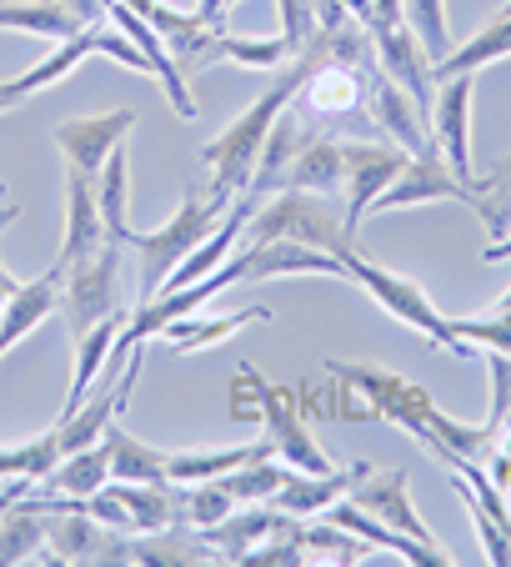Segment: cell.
<instances>
[{
  "instance_id": "1",
  "label": "cell",
  "mask_w": 511,
  "mask_h": 567,
  "mask_svg": "<svg viewBox=\"0 0 511 567\" xmlns=\"http://www.w3.org/2000/svg\"><path fill=\"white\" fill-rule=\"evenodd\" d=\"M301 81H306V65H301V55H291V61L277 71V81H271V86L261 91V96H255L251 106H246L241 116L221 131V136H211L201 146V161H206V172H211V202L221 206V212L246 192V186H251L255 161H261V146H267L277 116L296 101Z\"/></svg>"
},
{
  "instance_id": "2",
  "label": "cell",
  "mask_w": 511,
  "mask_h": 567,
  "mask_svg": "<svg viewBox=\"0 0 511 567\" xmlns=\"http://www.w3.org/2000/svg\"><path fill=\"white\" fill-rule=\"evenodd\" d=\"M341 277L352 281V287H362L366 297L376 301V307L386 311V317H396L401 327H411V332H421L431 347H441V352H457V357H477L467 342L457 337V327H451V317L437 307V301L426 297L421 287H416L411 277H401V271H386L382 261L362 257V247H346L341 251Z\"/></svg>"
},
{
  "instance_id": "3",
  "label": "cell",
  "mask_w": 511,
  "mask_h": 567,
  "mask_svg": "<svg viewBox=\"0 0 511 567\" xmlns=\"http://www.w3.org/2000/svg\"><path fill=\"white\" fill-rule=\"evenodd\" d=\"M241 241H301V247H316L341 257L346 247H356V236L346 231V216L341 202L316 192H271V202H261L246 221Z\"/></svg>"
},
{
  "instance_id": "4",
  "label": "cell",
  "mask_w": 511,
  "mask_h": 567,
  "mask_svg": "<svg viewBox=\"0 0 511 567\" xmlns=\"http://www.w3.org/2000/svg\"><path fill=\"white\" fill-rule=\"evenodd\" d=\"M216 221H221V206H216L211 196L186 192L181 202H176V212H170L156 231H136V236H131L126 251H136V257H140V301H156L160 297L166 277L181 267L196 247H201ZM140 301H136V307H140Z\"/></svg>"
},
{
  "instance_id": "5",
  "label": "cell",
  "mask_w": 511,
  "mask_h": 567,
  "mask_svg": "<svg viewBox=\"0 0 511 567\" xmlns=\"http://www.w3.org/2000/svg\"><path fill=\"white\" fill-rule=\"evenodd\" d=\"M331 377H336V382H346L356 396H366L372 417L392 422V427H401L406 437H416V442L431 437L437 402H431V392H426V386H416L411 377L382 372V367H352V362H336V357H331Z\"/></svg>"
},
{
  "instance_id": "6",
  "label": "cell",
  "mask_w": 511,
  "mask_h": 567,
  "mask_svg": "<svg viewBox=\"0 0 511 567\" xmlns=\"http://www.w3.org/2000/svg\"><path fill=\"white\" fill-rule=\"evenodd\" d=\"M121 241H101L91 257L71 261L61 281V317L65 332L81 337L85 327H96L101 317H116L121 301H126V287H121Z\"/></svg>"
},
{
  "instance_id": "7",
  "label": "cell",
  "mask_w": 511,
  "mask_h": 567,
  "mask_svg": "<svg viewBox=\"0 0 511 567\" xmlns=\"http://www.w3.org/2000/svg\"><path fill=\"white\" fill-rule=\"evenodd\" d=\"M341 156H346V186H341V216H346V231L362 241V221L372 216L376 196L401 176L406 151L396 141H341Z\"/></svg>"
},
{
  "instance_id": "8",
  "label": "cell",
  "mask_w": 511,
  "mask_h": 567,
  "mask_svg": "<svg viewBox=\"0 0 511 567\" xmlns=\"http://www.w3.org/2000/svg\"><path fill=\"white\" fill-rule=\"evenodd\" d=\"M241 372H246V382L255 386V408H261V422H267V437H271V447H277V457L286 462L291 472H331L336 467V462L321 452V442L311 437V427L296 417V396H291L286 386L261 382L251 367H241Z\"/></svg>"
},
{
  "instance_id": "9",
  "label": "cell",
  "mask_w": 511,
  "mask_h": 567,
  "mask_svg": "<svg viewBox=\"0 0 511 567\" xmlns=\"http://www.w3.org/2000/svg\"><path fill=\"white\" fill-rule=\"evenodd\" d=\"M431 202H461V206H471V186L447 166V156H441L437 141H426L416 156H406L401 176H396V182L386 186L382 196H376L372 216L406 212V206H431Z\"/></svg>"
},
{
  "instance_id": "10",
  "label": "cell",
  "mask_w": 511,
  "mask_h": 567,
  "mask_svg": "<svg viewBox=\"0 0 511 567\" xmlns=\"http://www.w3.org/2000/svg\"><path fill=\"white\" fill-rule=\"evenodd\" d=\"M372 51H376V65H382L396 86H401L406 96L416 101L421 121L431 126V96H437V75H431V55H426V45L416 41V31L406 21L376 25V31H372Z\"/></svg>"
},
{
  "instance_id": "11",
  "label": "cell",
  "mask_w": 511,
  "mask_h": 567,
  "mask_svg": "<svg viewBox=\"0 0 511 567\" xmlns=\"http://www.w3.org/2000/svg\"><path fill=\"white\" fill-rule=\"evenodd\" d=\"M131 131H136V111L116 106V111H101V116L61 121V126L51 131V141L65 151V166H75V172H85V176H101L111 151L126 146Z\"/></svg>"
},
{
  "instance_id": "12",
  "label": "cell",
  "mask_w": 511,
  "mask_h": 567,
  "mask_svg": "<svg viewBox=\"0 0 511 567\" xmlns=\"http://www.w3.org/2000/svg\"><path fill=\"white\" fill-rule=\"evenodd\" d=\"M126 6L156 25V35L166 41V51L176 55V65H181L186 75H191L196 65L216 61V41L226 35V21H201L196 11H176L166 0H126Z\"/></svg>"
},
{
  "instance_id": "13",
  "label": "cell",
  "mask_w": 511,
  "mask_h": 567,
  "mask_svg": "<svg viewBox=\"0 0 511 567\" xmlns=\"http://www.w3.org/2000/svg\"><path fill=\"white\" fill-rule=\"evenodd\" d=\"M471 91H477L471 75H447V81H437V96H431V141L467 186L477 182V166H471Z\"/></svg>"
},
{
  "instance_id": "14",
  "label": "cell",
  "mask_w": 511,
  "mask_h": 567,
  "mask_svg": "<svg viewBox=\"0 0 511 567\" xmlns=\"http://www.w3.org/2000/svg\"><path fill=\"white\" fill-rule=\"evenodd\" d=\"M231 267L241 281H281V277H341V257L301 241H246L241 251H231Z\"/></svg>"
},
{
  "instance_id": "15",
  "label": "cell",
  "mask_w": 511,
  "mask_h": 567,
  "mask_svg": "<svg viewBox=\"0 0 511 567\" xmlns=\"http://www.w3.org/2000/svg\"><path fill=\"white\" fill-rule=\"evenodd\" d=\"M106 21L116 25L121 35H126L131 45H136L140 55L150 61V75L160 81V91H166V101L176 106V116L181 121H196V101H191V86H186V71L176 65V55L166 51V41L156 35V25L146 21V16H136L126 6V0H111V11H106Z\"/></svg>"
},
{
  "instance_id": "16",
  "label": "cell",
  "mask_w": 511,
  "mask_h": 567,
  "mask_svg": "<svg viewBox=\"0 0 511 567\" xmlns=\"http://www.w3.org/2000/svg\"><path fill=\"white\" fill-rule=\"evenodd\" d=\"M356 507H366L372 517H382L386 527H396V533H406V537H416V543H431V547H441L437 537H431V527L421 523V513H416V503H411V472H401V467H392V472H376V467H366V477L356 482L352 493Z\"/></svg>"
},
{
  "instance_id": "17",
  "label": "cell",
  "mask_w": 511,
  "mask_h": 567,
  "mask_svg": "<svg viewBox=\"0 0 511 567\" xmlns=\"http://www.w3.org/2000/svg\"><path fill=\"white\" fill-rule=\"evenodd\" d=\"M366 111H372L376 136H382V141H396L406 156H416V151L431 141V126L421 121L416 101L406 96L401 86H396V81L382 71V65H372V71H366Z\"/></svg>"
},
{
  "instance_id": "18",
  "label": "cell",
  "mask_w": 511,
  "mask_h": 567,
  "mask_svg": "<svg viewBox=\"0 0 511 567\" xmlns=\"http://www.w3.org/2000/svg\"><path fill=\"white\" fill-rule=\"evenodd\" d=\"M101 241H111L106 236V221H101V196H96V176L75 172V166H65V236H61V267H71V261L91 257V251L101 247Z\"/></svg>"
},
{
  "instance_id": "19",
  "label": "cell",
  "mask_w": 511,
  "mask_h": 567,
  "mask_svg": "<svg viewBox=\"0 0 511 567\" xmlns=\"http://www.w3.org/2000/svg\"><path fill=\"white\" fill-rule=\"evenodd\" d=\"M61 281H65V267L51 261V271H41V277L15 287V297L6 301V317H0V357L11 352V347H21L35 327H45V321L55 317V307H61Z\"/></svg>"
},
{
  "instance_id": "20",
  "label": "cell",
  "mask_w": 511,
  "mask_h": 567,
  "mask_svg": "<svg viewBox=\"0 0 511 567\" xmlns=\"http://www.w3.org/2000/svg\"><path fill=\"white\" fill-rule=\"evenodd\" d=\"M251 321H271V307H241V311H191L176 317L156 332V342H166L170 352H206V347L231 342L236 332H246Z\"/></svg>"
},
{
  "instance_id": "21",
  "label": "cell",
  "mask_w": 511,
  "mask_h": 567,
  "mask_svg": "<svg viewBox=\"0 0 511 567\" xmlns=\"http://www.w3.org/2000/svg\"><path fill=\"white\" fill-rule=\"evenodd\" d=\"M291 523H296V517L281 513L277 503H241L231 517H221L216 527H206L201 537L211 543V553H221V563H241L255 543H267L271 533H286Z\"/></svg>"
},
{
  "instance_id": "22",
  "label": "cell",
  "mask_w": 511,
  "mask_h": 567,
  "mask_svg": "<svg viewBox=\"0 0 511 567\" xmlns=\"http://www.w3.org/2000/svg\"><path fill=\"white\" fill-rule=\"evenodd\" d=\"M362 477H366V462H356V467H331V472H291L271 503L291 517H321L336 497L352 493Z\"/></svg>"
},
{
  "instance_id": "23",
  "label": "cell",
  "mask_w": 511,
  "mask_h": 567,
  "mask_svg": "<svg viewBox=\"0 0 511 567\" xmlns=\"http://www.w3.org/2000/svg\"><path fill=\"white\" fill-rule=\"evenodd\" d=\"M316 192V196H331L341 202V186H346V156H341V136H311L306 146L296 151V161L286 166L281 176V192Z\"/></svg>"
},
{
  "instance_id": "24",
  "label": "cell",
  "mask_w": 511,
  "mask_h": 567,
  "mask_svg": "<svg viewBox=\"0 0 511 567\" xmlns=\"http://www.w3.org/2000/svg\"><path fill=\"white\" fill-rule=\"evenodd\" d=\"M121 332H126V311H116V317H101L96 327H85V332L75 337V377H71V392H65V412H75L85 402V392H91V382L101 377L106 357L116 352ZM65 412H61V417H65Z\"/></svg>"
},
{
  "instance_id": "25",
  "label": "cell",
  "mask_w": 511,
  "mask_h": 567,
  "mask_svg": "<svg viewBox=\"0 0 511 567\" xmlns=\"http://www.w3.org/2000/svg\"><path fill=\"white\" fill-rule=\"evenodd\" d=\"M507 55H511V11H497V21H487L471 41L451 45V51L431 65V75H437V81H447V75H471L491 61H507Z\"/></svg>"
},
{
  "instance_id": "26",
  "label": "cell",
  "mask_w": 511,
  "mask_h": 567,
  "mask_svg": "<svg viewBox=\"0 0 511 567\" xmlns=\"http://www.w3.org/2000/svg\"><path fill=\"white\" fill-rule=\"evenodd\" d=\"M111 482V442L101 437L96 447H81V452H65V457H55L51 477L41 482L45 493H61V497H91L101 493Z\"/></svg>"
},
{
  "instance_id": "27",
  "label": "cell",
  "mask_w": 511,
  "mask_h": 567,
  "mask_svg": "<svg viewBox=\"0 0 511 567\" xmlns=\"http://www.w3.org/2000/svg\"><path fill=\"white\" fill-rule=\"evenodd\" d=\"M111 442V482H170V452L140 442L136 432L121 427V417L106 432Z\"/></svg>"
},
{
  "instance_id": "28",
  "label": "cell",
  "mask_w": 511,
  "mask_h": 567,
  "mask_svg": "<svg viewBox=\"0 0 511 567\" xmlns=\"http://www.w3.org/2000/svg\"><path fill=\"white\" fill-rule=\"evenodd\" d=\"M0 31H21V35H41V41L61 45L71 35H81L85 25L75 16H65L55 0H0Z\"/></svg>"
},
{
  "instance_id": "29",
  "label": "cell",
  "mask_w": 511,
  "mask_h": 567,
  "mask_svg": "<svg viewBox=\"0 0 511 567\" xmlns=\"http://www.w3.org/2000/svg\"><path fill=\"white\" fill-rule=\"evenodd\" d=\"M96 196H101V221H106V236L126 247L131 236H136L131 231V151L126 146H116L111 151V161L101 166Z\"/></svg>"
},
{
  "instance_id": "30",
  "label": "cell",
  "mask_w": 511,
  "mask_h": 567,
  "mask_svg": "<svg viewBox=\"0 0 511 567\" xmlns=\"http://www.w3.org/2000/svg\"><path fill=\"white\" fill-rule=\"evenodd\" d=\"M45 533H51V517L41 507H25V503L0 507V567L35 563L45 553Z\"/></svg>"
},
{
  "instance_id": "31",
  "label": "cell",
  "mask_w": 511,
  "mask_h": 567,
  "mask_svg": "<svg viewBox=\"0 0 511 567\" xmlns=\"http://www.w3.org/2000/svg\"><path fill=\"white\" fill-rule=\"evenodd\" d=\"M471 212L481 216V226H487L491 236L511 231V151L491 161L487 176L471 182Z\"/></svg>"
},
{
  "instance_id": "32",
  "label": "cell",
  "mask_w": 511,
  "mask_h": 567,
  "mask_svg": "<svg viewBox=\"0 0 511 567\" xmlns=\"http://www.w3.org/2000/svg\"><path fill=\"white\" fill-rule=\"evenodd\" d=\"M291 55L296 51H291L281 35H236V31H226L221 41H216V61L241 65V71H281Z\"/></svg>"
},
{
  "instance_id": "33",
  "label": "cell",
  "mask_w": 511,
  "mask_h": 567,
  "mask_svg": "<svg viewBox=\"0 0 511 567\" xmlns=\"http://www.w3.org/2000/svg\"><path fill=\"white\" fill-rule=\"evenodd\" d=\"M236 507H241V503L231 497V487H226L221 477L186 482V487H181V527H191V533H206V527H216L221 517H231Z\"/></svg>"
},
{
  "instance_id": "34",
  "label": "cell",
  "mask_w": 511,
  "mask_h": 567,
  "mask_svg": "<svg viewBox=\"0 0 511 567\" xmlns=\"http://www.w3.org/2000/svg\"><path fill=\"white\" fill-rule=\"evenodd\" d=\"M447 472H451V467H447ZM447 482H451V493H457L461 503H467L471 527H477V543H481V557H487L491 567H511V537L501 533V527H497V517H491L487 507H481V497L471 493V482L461 477V472H451Z\"/></svg>"
},
{
  "instance_id": "35",
  "label": "cell",
  "mask_w": 511,
  "mask_h": 567,
  "mask_svg": "<svg viewBox=\"0 0 511 567\" xmlns=\"http://www.w3.org/2000/svg\"><path fill=\"white\" fill-rule=\"evenodd\" d=\"M457 337L471 352H507L511 357V307H491L477 317H451Z\"/></svg>"
},
{
  "instance_id": "36",
  "label": "cell",
  "mask_w": 511,
  "mask_h": 567,
  "mask_svg": "<svg viewBox=\"0 0 511 567\" xmlns=\"http://www.w3.org/2000/svg\"><path fill=\"white\" fill-rule=\"evenodd\" d=\"M406 11V25L416 31V41L426 45V55H431V65L441 61V55L451 51V31H447V0H401Z\"/></svg>"
},
{
  "instance_id": "37",
  "label": "cell",
  "mask_w": 511,
  "mask_h": 567,
  "mask_svg": "<svg viewBox=\"0 0 511 567\" xmlns=\"http://www.w3.org/2000/svg\"><path fill=\"white\" fill-rule=\"evenodd\" d=\"M291 477V467L286 462H271V457H261V462H246V467H236L231 477H221L226 487H231V497L236 503H271L277 497V487Z\"/></svg>"
},
{
  "instance_id": "38",
  "label": "cell",
  "mask_w": 511,
  "mask_h": 567,
  "mask_svg": "<svg viewBox=\"0 0 511 567\" xmlns=\"http://www.w3.org/2000/svg\"><path fill=\"white\" fill-rule=\"evenodd\" d=\"M306 557H311V553H306V547H301L296 523H291L286 533H271L267 543H255L251 553H246L236 567H301V563H306Z\"/></svg>"
},
{
  "instance_id": "39",
  "label": "cell",
  "mask_w": 511,
  "mask_h": 567,
  "mask_svg": "<svg viewBox=\"0 0 511 567\" xmlns=\"http://www.w3.org/2000/svg\"><path fill=\"white\" fill-rule=\"evenodd\" d=\"M277 11H281V41H286L291 51H301L321 25L316 0H277Z\"/></svg>"
},
{
  "instance_id": "40",
  "label": "cell",
  "mask_w": 511,
  "mask_h": 567,
  "mask_svg": "<svg viewBox=\"0 0 511 567\" xmlns=\"http://www.w3.org/2000/svg\"><path fill=\"white\" fill-rule=\"evenodd\" d=\"M31 96H35V86L25 81V75H15V81H0V116H6L11 106H25Z\"/></svg>"
},
{
  "instance_id": "41",
  "label": "cell",
  "mask_w": 511,
  "mask_h": 567,
  "mask_svg": "<svg viewBox=\"0 0 511 567\" xmlns=\"http://www.w3.org/2000/svg\"><path fill=\"white\" fill-rule=\"evenodd\" d=\"M481 261H511V231L501 236V241H491V247L481 251Z\"/></svg>"
},
{
  "instance_id": "42",
  "label": "cell",
  "mask_w": 511,
  "mask_h": 567,
  "mask_svg": "<svg viewBox=\"0 0 511 567\" xmlns=\"http://www.w3.org/2000/svg\"><path fill=\"white\" fill-rule=\"evenodd\" d=\"M15 216H21V202H6V206H0V231H6V226H15Z\"/></svg>"
},
{
  "instance_id": "43",
  "label": "cell",
  "mask_w": 511,
  "mask_h": 567,
  "mask_svg": "<svg viewBox=\"0 0 511 567\" xmlns=\"http://www.w3.org/2000/svg\"><path fill=\"white\" fill-rule=\"evenodd\" d=\"M497 452H501V457H511V422H501V432H497Z\"/></svg>"
},
{
  "instance_id": "44",
  "label": "cell",
  "mask_w": 511,
  "mask_h": 567,
  "mask_svg": "<svg viewBox=\"0 0 511 567\" xmlns=\"http://www.w3.org/2000/svg\"><path fill=\"white\" fill-rule=\"evenodd\" d=\"M497 307H511V291H501V297H497Z\"/></svg>"
},
{
  "instance_id": "45",
  "label": "cell",
  "mask_w": 511,
  "mask_h": 567,
  "mask_svg": "<svg viewBox=\"0 0 511 567\" xmlns=\"http://www.w3.org/2000/svg\"><path fill=\"white\" fill-rule=\"evenodd\" d=\"M501 11H511V0H507V6H501Z\"/></svg>"
},
{
  "instance_id": "46",
  "label": "cell",
  "mask_w": 511,
  "mask_h": 567,
  "mask_svg": "<svg viewBox=\"0 0 511 567\" xmlns=\"http://www.w3.org/2000/svg\"><path fill=\"white\" fill-rule=\"evenodd\" d=\"M226 6H236V0H226Z\"/></svg>"
}]
</instances>
